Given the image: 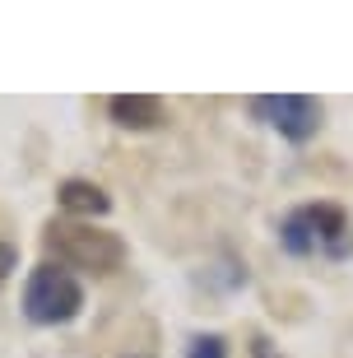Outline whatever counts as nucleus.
<instances>
[{
  "label": "nucleus",
  "mask_w": 353,
  "mask_h": 358,
  "mask_svg": "<svg viewBox=\"0 0 353 358\" xmlns=\"http://www.w3.org/2000/svg\"><path fill=\"white\" fill-rule=\"evenodd\" d=\"M279 242L288 256H326V261H344L353 252V224L349 214L330 200L302 205L279 224Z\"/></svg>",
  "instance_id": "nucleus-1"
},
{
  "label": "nucleus",
  "mask_w": 353,
  "mask_h": 358,
  "mask_svg": "<svg viewBox=\"0 0 353 358\" xmlns=\"http://www.w3.org/2000/svg\"><path fill=\"white\" fill-rule=\"evenodd\" d=\"M47 247L56 252V266L66 270H89V275H112L126 261L117 233L93 224H52L47 228Z\"/></svg>",
  "instance_id": "nucleus-2"
},
{
  "label": "nucleus",
  "mask_w": 353,
  "mask_h": 358,
  "mask_svg": "<svg viewBox=\"0 0 353 358\" xmlns=\"http://www.w3.org/2000/svg\"><path fill=\"white\" fill-rule=\"evenodd\" d=\"M84 312V284L66 266H38L24 284V317L33 326H70Z\"/></svg>",
  "instance_id": "nucleus-3"
},
{
  "label": "nucleus",
  "mask_w": 353,
  "mask_h": 358,
  "mask_svg": "<svg viewBox=\"0 0 353 358\" xmlns=\"http://www.w3.org/2000/svg\"><path fill=\"white\" fill-rule=\"evenodd\" d=\"M251 117L265 121L270 131H279L284 140L302 145V140H312L321 131L326 107L316 98H307V93H265V98H251Z\"/></svg>",
  "instance_id": "nucleus-4"
},
{
  "label": "nucleus",
  "mask_w": 353,
  "mask_h": 358,
  "mask_svg": "<svg viewBox=\"0 0 353 358\" xmlns=\"http://www.w3.org/2000/svg\"><path fill=\"white\" fill-rule=\"evenodd\" d=\"M107 112L126 131H154L158 121H163V98H154V93H117L107 103Z\"/></svg>",
  "instance_id": "nucleus-5"
},
{
  "label": "nucleus",
  "mask_w": 353,
  "mask_h": 358,
  "mask_svg": "<svg viewBox=\"0 0 353 358\" xmlns=\"http://www.w3.org/2000/svg\"><path fill=\"white\" fill-rule=\"evenodd\" d=\"M56 200H61V210L70 214H107L112 210V196H107L103 186L84 182V177H70V182H61V191H56Z\"/></svg>",
  "instance_id": "nucleus-6"
},
{
  "label": "nucleus",
  "mask_w": 353,
  "mask_h": 358,
  "mask_svg": "<svg viewBox=\"0 0 353 358\" xmlns=\"http://www.w3.org/2000/svg\"><path fill=\"white\" fill-rule=\"evenodd\" d=\"M186 358H228V345H223L219 335H196L191 349H186Z\"/></svg>",
  "instance_id": "nucleus-7"
},
{
  "label": "nucleus",
  "mask_w": 353,
  "mask_h": 358,
  "mask_svg": "<svg viewBox=\"0 0 353 358\" xmlns=\"http://www.w3.org/2000/svg\"><path fill=\"white\" fill-rule=\"evenodd\" d=\"M14 266H19V252H14L10 242L0 238V284H5V279H10V270H14Z\"/></svg>",
  "instance_id": "nucleus-8"
}]
</instances>
